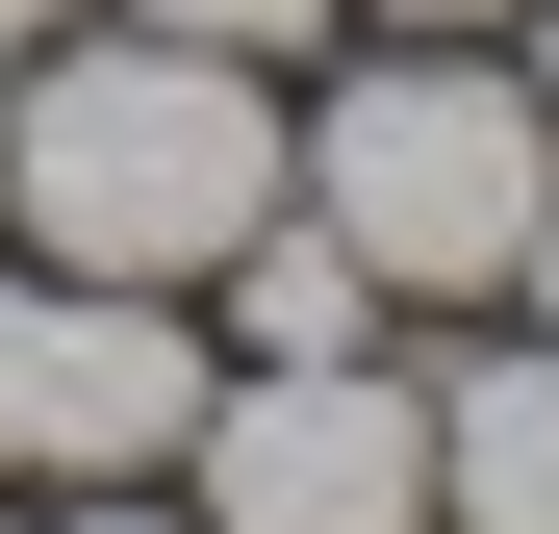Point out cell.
Masks as SVG:
<instances>
[{
    "label": "cell",
    "instance_id": "cell-1",
    "mask_svg": "<svg viewBox=\"0 0 559 534\" xmlns=\"http://www.w3.org/2000/svg\"><path fill=\"white\" fill-rule=\"evenodd\" d=\"M280 204V103L254 51H178V26H51L0 51V229L51 254V281H204V254Z\"/></svg>",
    "mask_w": 559,
    "mask_h": 534
},
{
    "label": "cell",
    "instance_id": "cell-2",
    "mask_svg": "<svg viewBox=\"0 0 559 534\" xmlns=\"http://www.w3.org/2000/svg\"><path fill=\"white\" fill-rule=\"evenodd\" d=\"M280 204H306L382 306H457V281L534 254L559 128H534V76H484V51H382V76H331V128H280Z\"/></svg>",
    "mask_w": 559,
    "mask_h": 534
},
{
    "label": "cell",
    "instance_id": "cell-3",
    "mask_svg": "<svg viewBox=\"0 0 559 534\" xmlns=\"http://www.w3.org/2000/svg\"><path fill=\"white\" fill-rule=\"evenodd\" d=\"M178 484H204V534H432V382H382V356H229Z\"/></svg>",
    "mask_w": 559,
    "mask_h": 534
},
{
    "label": "cell",
    "instance_id": "cell-4",
    "mask_svg": "<svg viewBox=\"0 0 559 534\" xmlns=\"http://www.w3.org/2000/svg\"><path fill=\"white\" fill-rule=\"evenodd\" d=\"M229 356L178 331L153 281H51V254H0V484H153L178 432H204Z\"/></svg>",
    "mask_w": 559,
    "mask_h": 534
},
{
    "label": "cell",
    "instance_id": "cell-5",
    "mask_svg": "<svg viewBox=\"0 0 559 534\" xmlns=\"http://www.w3.org/2000/svg\"><path fill=\"white\" fill-rule=\"evenodd\" d=\"M432 509L457 534H559V331L484 356V382H432Z\"/></svg>",
    "mask_w": 559,
    "mask_h": 534
},
{
    "label": "cell",
    "instance_id": "cell-6",
    "mask_svg": "<svg viewBox=\"0 0 559 534\" xmlns=\"http://www.w3.org/2000/svg\"><path fill=\"white\" fill-rule=\"evenodd\" d=\"M204 281H229V356H356V331H382V281H356V254H331L306 204H254V229L204 254Z\"/></svg>",
    "mask_w": 559,
    "mask_h": 534
},
{
    "label": "cell",
    "instance_id": "cell-7",
    "mask_svg": "<svg viewBox=\"0 0 559 534\" xmlns=\"http://www.w3.org/2000/svg\"><path fill=\"white\" fill-rule=\"evenodd\" d=\"M128 26H178V51H254V76H280L306 26H356V0H128Z\"/></svg>",
    "mask_w": 559,
    "mask_h": 534
},
{
    "label": "cell",
    "instance_id": "cell-8",
    "mask_svg": "<svg viewBox=\"0 0 559 534\" xmlns=\"http://www.w3.org/2000/svg\"><path fill=\"white\" fill-rule=\"evenodd\" d=\"M51 534H204V509H153V484H51Z\"/></svg>",
    "mask_w": 559,
    "mask_h": 534
},
{
    "label": "cell",
    "instance_id": "cell-9",
    "mask_svg": "<svg viewBox=\"0 0 559 534\" xmlns=\"http://www.w3.org/2000/svg\"><path fill=\"white\" fill-rule=\"evenodd\" d=\"M356 26H509V0H356Z\"/></svg>",
    "mask_w": 559,
    "mask_h": 534
},
{
    "label": "cell",
    "instance_id": "cell-10",
    "mask_svg": "<svg viewBox=\"0 0 559 534\" xmlns=\"http://www.w3.org/2000/svg\"><path fill=\"white\" fill-rule=\"evenodd\" d=\"M509 26H534V128H559V0H509Z\"/></svg>",
    "mask_w": 559,
    "mask_h": 534
},
{
    "label": "cell",
    "instance_id": "cell-11",
    "mask_svg": "<svg viewBox=\"0 0 559 534\" xmlns=\"http://www.w3.org/2000/svg\"><path fill=\"white\" fill-rule=\"evenodd\" d=\"M509 281H534V331H559V204H534V254H509Z\"/></svg>",
    "mask_w": 559,
    "mask_h": 534
},
{
    "label": "cell",
    "instance_id": "cell-12",
    "mask_svg": "<svg viewBox=\"0 0 559 534\" xmlns=\"http://www.w3.org/2000/svg\"><path fill=\"white\" fill-rule=\"evenodd\" d=\"M51 26H76V0H0V51H51Z\"/></svg>",
    "mask_w": 559,
    "mask_h": 534
}]
</instances>
